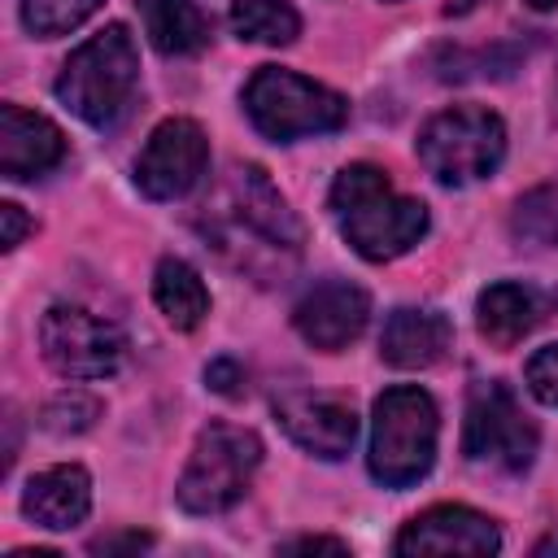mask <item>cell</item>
I'll return each instance as SVG.
<instances>
[{"instance_id": "1", "label": "cell", "mask_w": 558, "mask_h": 558, "mask_svg": "<svg viewBox=\"0 0 558 558\" xmlns=\"http://www.w3.org/2000/svg\"><path fill=\"white\" fill-rule=\"evenodd\" d=\"M331 214L340 235L366 262H392L414 248L427 231V205L401 196L388 174L371 161H353L331 183Z\"/></svg>"}, {"instance_id": "2", "label": "cell", "mask_w": 558, "mask_h": 558, "mask_svg": "<svg viewBox=\"0 0 558 558\" xmlns=\"http://www.w3.org/2000/svg\"><path fill=\"white\" fill-rule=\"evenodd\" d=\"M140 83V48L122 22H109L87 44L70 52L57 74V100L96 131H109L126 118Z\"/></svg>"}, {"instance_id": "3", "label": "cell", "mask_w": 558, "mask_h": 558, "mask_svg": "<svg viewBox=\"0 0 558 558\" xmlns=\"http://www.w3.org/2000/svg\"><path fill=\"white\" fill-rule=\"evenodd\" d=\"M436 401L414 388L397 384L375 397V423H371V475L388 488L418 484L436 462Z\"/></svg>"}, {"instance_id": "4", "label": "cell", "mask_w": 558, "mask_h": 558, "mask_svg": "<svg viewBox=\"0 0 558 558\" xmlns=\"http://www.w3.org/2000/svg\"><path fill=\"white\" fill-rule=\"evenodd\" d=\"M244 109H248L253 126L279 144H292L301 135L340 131L349 118V100L340 92H331L296 70H279V65H262L248 78Z\"/></svg>"}, {"instance_id": "5", "label": "cell", "mask_w": 558, "mask_h": 558, "mask_svg": "<svg viewBox=\"0 0 558 558\" xmlns=\"http://www.w3.org/2000/svg\"><path fill=\"white\" fill-rule=\"evenodd\" d=\"M418 161L436 183L462 187L475 179H488L506 157V126L493 109L480 105H453L423 122L418 131Z\"/></svg>"}, {"instance_id": "6", "label": "cell", "mask_w": 558, "mask_h": 558, "mask_svg": "<svg viewBox=\"0 0 558 558\" xmlns=\"http://www.w3.org/2000/svg\"><path fill=\"white\" fill-rule=\"evenodd\" d=\"M257 466H262L257 432L235 423H209L192 445L174 497L187 514H222L248 493Z\"/></svg>"}, {"instance_id": "7", "label": "cell", "mask_w": 558, "mask_h": 558, "mask_svg": "<svg viewBox=\"0 0 558 558\" xmlns=\"http://www.w3.org/2000/svg\"><path fill=\"white\" fill-rule=\"evenodd\" d=\"M536 423L523 414L514 392L506 384H475L466 397V423H462V453L471 462H488L501 471H527L536 458Z\"/></svg>"}, {"instance_id": "8", "label": "cell", "mask_w": 558, "mask_h": 558, "mask_svg": "<svg viewBox=\"0 0 558 558\" xmlns=\"http://www.w3.org/2000/svg\"><path fill=\"white\" fill-rule=\"evenodd\" d=\"M39 349L44 362L65 379H105L122 366L126 336L78 305H52L39 318Z\"/></svg>"}, {"instance_id": "9", "label": "cell", "mask_w": 558, "mask_h": 558, "mask_svg": "<svg viewBox=\"0 0 558 558\" xmlns=\"http://www.w3.org/2000/svg\"><path fill=\"white\" fill-rule=\"evenodd\" d=\"M205 161H209V140H205L201 122L166 118L148 135L140 161H135V183L148 201H179L201 183Z\"/></svg>"}, {"instance_id": "10", "label": "cell", "mask_w": 558, "mask_h": 558, "mask_svg": "<svg viewBox=\"0 0 558 558\" xmlns=\"http://www.w3.org/2000/svg\"><path fill=\"white\" fill-rule=\"evenodd\" d=\"M366 318H371V296L349 279H323L305 288L301 301L292 305L296 336L323 353H340L344 344H353L366 331Z\"/></svg>"}, {"instance_id": "11", "label": "cell", "mask_w": 558, "mask_h": 558, "mask_svg": "<svg viewBox=\"0 0 558 558\" xmlns=\"http://www.w3.org/2000/svg\"><path fill=\"white\" fill-rule=\"evenodd\" d=\"M275 423L314 458H344L357 440V414L331 392H283L275 397Z\"/></svg>"}, {"instance_id": "12", "label": "cell", "mask_w": 558, "mask_h": 558, "mask_svg": "<svg viewBox=\"0 0 558 558\" xmlns=\"http://www.w3.org/2000/svg\"><path fill=\"white\" fill-rule=\"evenodd\" d=\"M397 554H497L501 549V532L488 514L466 510V506H432L418 519H410L401 527V536L392 541Z\"/></svg>"}, {"instance_id": "13", "label": "cell", "mask_w": 558, "mask_h": 558, "mask_svg": "<svg viewBox=\"0 0 558 558\" xmlns=\"http://www.w3.org/2000/svg\"><path fill=\"white\" fill-rule=\"evenodd\" d=\"M65 157V135L44 113H31L22 105L0 109V174L22 183L48 174Z\"/></svg>"}, {"instance_id": "14", "label": "cell", "mask_w": 558, "mask_h": 558, "mask_svg": "<svg viewBox=\"0 0 558 558\" xmlns=\"http://www.w3.org/2000/svg\"><path fill=\"white\" fill-rule=\"evenodd\" d=\"M231 205H235V218L262 240H270L275 248H301L305 227L296 222V214L288 209V201L279 196V187L266 179L262 166L231 170Z\"/></svg>"}, {"instance_id": "15", "label": "cell", "mask_w": 558, "mask_h": 558, "mask_svg": "<svg viewBox=\"0 0 558 558\" xmlns=\"http://www.w3.org/2000/svg\"><path fill=\"white\" fill-rule=\"evenodd\" d=\"M87 510H92V480L74 462L39 471L22 493V514L48 532H65V527L83 523Z\"/></svg>"}, {"instance_id": "16", "label": "cell", "mask_w": 558, "mask_h": 558, "mask_svg": "<svg viewBox=\"0 0 558 558\" xmlns=\"http://www.w3.org/2000/svg\"><path fill=\"white\" fill-rule=\"evenodd\" d=\"M449 344H453V327L436 310H392L384 331H379L384 362H392L401 371L436 366L449 353Z\"/></svg>"}, {"instance_id": "17", "label": "cell", "mask_w": 558, "mask_h": 558, "mask_svg": "<svg viewBox=\"0 0 558 558\" xmlns=\"http://www.w3.org/2000/svg\"><path fill=\"white\" fill-rule=\"evenodd\" d=\"M475 323H480V336L488 344L510 349L541 323V301L523 283H493L475 301Z\"/></svg>"}, {"instance_id": "18", "label": "cell", "mask_w": 558, "mask_h": 558, "mask_svg": "<svg viewBox=\"0 0 558 558\" xmlns=\"http://www.w3.org/2000/svg\"><path fill=\"white\" fill-rule=\"evenodd\" d=\"M153 301L166 314V323L174 331H192L201 327V318L209 314V288L201 279L196 266H187L183 257H161L157 275H153Z\"/></svg>"}, {"instance_id": "19", "label": "cell", "mask_w": 558, "mask_h": 558, "mask_svg": "<svg viewBox=\"0 0 558 558\" xmlns=\"http://www.w3.org/2000/svg\"><path fill=\"white\" fill-rule=\"evenodd\" d=\"M148 39L166 57H192L209 44V17L192 0H140Z\"/></svg>"}, {"instance_id": "20", "label": "cell", "mask_w": 558, "mask_h": 558, "mask_svg": "<svg viewBox=\"0 0 558 558\" xmlns=\"http://www.w3.org/2000/svg\"><path fill=\"white\" fill-rule=\"evenodd\" d=\"M231 31L248 44H270L283 48L301 35V17L288 0H235L231 9Z\"/></svg>"}, {"instance_id": "21", "label": "cell", "mask_w": 558, "mask_h": 558, "mask_svg": "<svg viewBox=\"0 0 558 558\" xmlns=\"http://www.w3.org/2000/svg\"><path fill=\"white\" fill-rule=\"evenodd\" d=\"M96 9L100 0H22V26L39 39H57L83 26Z\"/></svg>"}, {"instance_id": "22", "label": "cell", "mask_w": 558, "mask_h": 558, "mask_svg": "<svg viewBox=\"0 0 558 558\" xmlns=\"http://www.w3.org/2000/svg\"><path fill=\"white\" fill-rule=\"evenodd\" d=\"M514 235L532 244H558V187H536L514 209Z\"/></svg>"}, {"instance_id": "23", "label": "cell", "mask_w": 558, "mask_h": 558, "mask_svg": "<svg viewBox=\"0 0 558 558\" xmlns=\"http://www.w3.org/2000/svg\"><path fill=\"white\" fill-rule=\"evenodd\" d=\"M96 418H100V401L87 397V392H78V388L57 392V397L44 405V414H39V423H44L52 436H78V432H87Z\"/></svg>"}, {"instance_id": "24", "label": "cell", "mask_w": 558, "mask_h": 558, "mask_svg": "<svg viewBox=\"0 0 558 558\" xmlns=\"http://www.w3.org/2000/svg\"><path fill=\"white\" fill-rule=\"evenodd\" d=\"M523 379H527V392H532L541 405L558 410V344H545V349H536V353L527 357V371H523Z\"/></svg>"}, {"instance_id": "25", "label": "cell", "mask_w": 558, "mask_h": 558, "mask_svg": "<svg viewBox=\"0 0 558 558\" xmlns=\"http://www.w3.org/2000/svg\"><path fill=\"white\" fill-rule=\"evenodd\" d=\"M205 384H209L214 392H222V397H244V371H240V362H231V357L209 362V366H205Z\"/></svg>"}, {"instance_id": "26", "label": "cell", "mask_w": 558, "mask_h": 558, "mask_svg": "<svg viewBox=\"0 0 558 558\" xmlns=\"http://www.w3.org/2000/svg\"><path fill=\"white\" fill-rule=\"evenodd\" d=\"M0 218H4V248H17L22 244V235H26V214H22V205H13V201H4L0 205Z\"/></svg>"}, {"instance_id": "27", "label": "cell", "mask_w": 558, "mask_h": 558, "mask_svg": "<svg viewBox=\"0 0 558 558\" xmlns=\"http://www.w3.org/2000/svg\"><path fill=\"white\" fill-rule=\"evenodd\" d=\"M148 545H153V536H144V532H126V536H100V541H92L96 554H113V549H148Z\"/></svg>"}, {"instance_id": "28", "label": "cell", "mask_w": 558, "mask_h": 558, "mask_svg": "<svg viewBox=\"0 0 558 558\" xmlns=\"http://www.w3.org/2000/svg\"><path fill=\"white\" fill-rule=\"evenodd\" d=\"M283 549H288V554H310V549H331V554H344L349 545H344V541H336V536H296V541H288Z\"/></svg>"}, {"instance_id": "29", "label": "cell", "mask_w": 558, "mask_h": 558, "mask_svg": "<svg viewBox=\"0 0 558 558\" xmlns=\"http://www.w3.org/2000/svg\"><path fill=\"white\" fill-rule=\"evenodd\" d=\"M536 554H558V532H549L545 541H536Z\"/></svg>"}, {"instance_id": "30", "label": "cell", "mask_w": 558, "mask_h": 558, "mask_svg": "<svg viewBox=\"0 0 558 558\" xmlns=\"http://www.w3.org/2000/svg\"><path fill=\"white\" fill-rule=\"evenodd\" d=\"M523 4H527V9H536V13H549L558 0H523Z\"/></svg>"}, {"instance_id": "31", "label": "cell", "mask_w": 558, "mask_h": 558, "mask_svg": "<svg viewBox=\"0 0 558 558\" xmlns=\"http://www.w3.org/2000/svg\"><path fill=\"white\" fill-rule=\"evenodd\" d=\"M554 122H558V65H554Z\"/></svg>"}]
</instances>
